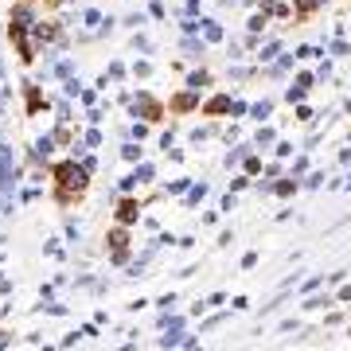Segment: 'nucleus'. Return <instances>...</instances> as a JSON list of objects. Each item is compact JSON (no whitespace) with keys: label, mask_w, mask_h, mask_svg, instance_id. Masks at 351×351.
I'll list each match as a JSON object with an SVG mask.
<instances>
[{"label":"nucleus","mask_w":351,"mask_h":351,"mask_svg":"<svg viewBox=\"0 0 351 351\" xmlns=\"http://www.w3.org/2000/svg\"><path fill=\"white\" fill-rule=\"evenodd\" d=\"M137 211H141L137 203H133V199H125L121 207H117V219H121V223H133V219H137Z\"/></svg>","instance_id":"obj_2"},{"label":"nucleus","mask_w":351,"mask_h":351,"mask_svg":"<svg viewBox=\"0 0 351 351\" xmlns=\"http://www.w3.org/2000/svg\"><path fill=\"white\" fill-rule=\"evenodd\" d=\"M226 106H230V101H226V98H215L211 106H207V113H226Z\"/></svg>","instance_id":"obj_4"},{"label":"nucleus","mask_w":351,"mask_h":351,"mask_svg":"<svg viewBox=\"0 0 351 351\" xmlns=\"http://www.w3.org/2000/svg\"><path fill=\"white\" fill-rule=\"evenodd\" d=\"M55 180H59V199L63 203H71L75 195H82V188H86V172L78 168V164H59L55 168Z\"/></svg>","instance_id":"obj_1"},{"label":"nucleus","mask_w":351,"mask_h":351,"mask_svg":"<svg viewBox=\"0 0 351 351\" xmlns=\"http://www.w3.org/2000/svg\"><path fill=\"white\" fill-rule=\"evenodd\" d=\"M172 106H176L180 113H184V110H191V106H195V98H191V94H180V98H176Z\"/></svg>","instance_id":"obj_3"}]
</instances>
